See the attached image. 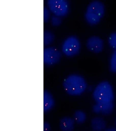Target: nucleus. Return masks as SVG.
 I'll return each mask as SVG.
<instances>
[{"mask_svg": "<svg viewBox=\"0 0 116 131\" xmlns=\"http://www.w3.org/2000/svg\"><path fill=\"white\" fill-rule=\"evenodd\" d=\"M114 104L113 102L109 103H97L93 106V111L97 114L110 115L113 111Z\"/></svg>", "mask_w": 116, "mask_h": 131, "instance_id": "nucleus-8", "label": "nucleus"}, {"mask_svg": "<svg viewBox=\"0 0 116 131\" xmlns=\"http://www.w3.org/2000/svg\"><path fill=\"white\" fill-rule=\"evenodd\" d=\"M55 105V101L52 94L48 91L44 92V111L48 112L51 110Z\"/></svg>", "mask_w": 116, "mask_h": 131, "instance_id": "nucleus-9", "label": "nucleus"}, {"mask_svg": "<svg viewBox=\"0 0 116 131\" xmlns=\"http://www.w3.org/2000/svg\"><path fill=\"white\" fill-rule=\"evenodd\" d=\"M105 11V6L102 2L98 1L91 2L86 8L85 20L90 25H96L104 16Z\"/></svg>", "mask_w": 116, "mask_h": 131, "instance_id": "nucleus-2", "label": "nucleus"}, {"mask_svg": "<svg viewBox=\"0 0 116 131\" xmlns=\"http://www.w3.org/2000/svg\"><path fill=\"white\" fill-rule=\"evenodd\" d=\"M104 41L102 39L97 36L90 37L86 42V48L91 52L94 53H99L103 50Z\"/></svg>", "mask_w": 116, "mask_h": 131, "instance_id": "nucleus-7", "label": "nucleus"}, {"mask_svg": "<svg viewBox=\"0 0 116 131\" xmlns=\"http://www.w3.org/2000/svg\"><path fill=\"white\" fill-rule=\"evenodd\" d=\"M51 126L48 122H45L44 124V131H50Z\"/></svg>", "mask_w": 116, "mask_h": 131, "instance_id": "nucleus-18", "label": "nucleus"}, {"mask_svg": "<svg viewBox=\"0 0 116 131\" xmlns=\"http://www.w3.org/2000/svg\"><path fill=\"white\" fill-rule=\"evenodd\" d=\"M86 118V115L85 112L81 110L76 111L73 115V120L75 123L77 124L83 123Z\"/></svg>", "mask_w": 116, "mask_h": 131, "instance_id": "nucleus-12", "label": "nucleus"}, {"mask_svg": "<svg viewBox=\"0 0 116 131\" xmlns=\"http://www.w3.org/2000/svg\"><path fill=\"white\" fill-rule=\"evenodd\" d=\"M54 36L49 31H45L44 33V44L45 46L50 45L54 40Z\"/></svg>", "mask_w": 116, "mask_h": 131, "instance_id": "nucleus-13", "label": "nucleus"}, {"mask_svg": "<svg viewBox=\"0 0 116 131\" xmlns=\"http://www.w3.org/2000/svg\"><path fill=\"white\" fill-rule=\"evenodd\" d=\"M93 97L96 103L113 102L114 95L111 84L107 81L100 82L94 90Z\"/></svg>", "mask_w": 116, "mask_h": 131, "instance_id": "nucleus-3", "label": "nucleus"}, {"mask_svg": "<svg viewBox=\"0 0 116 131\" xmlns=\"http://www.w3.org/2000/svg\"><path fill=\"white\" fill-rule=\"evenodd\" d=\"M47 4L50 12L60 18L65 16L69 12L68 3L64 0H49Z\"/></svg>", "mask_w": 116, "mask_h": 131, "instance_id": "nucleus-5", "label": "nucleus"}, {"mask_svg": "<svg viewBox=\"0 0 116 131\" xmlns=\"http://www.w3.org/2000/svg\"><path fill=\"white\" fill-rule=\"evenodd\" d=\"M51 12L49 9L47 7H45L44 9V21L45 23H47L49 21L50 16Z\"/></svg>", "mask_w": 116, "mask_h": 131, "instance_id": "nucleus-17", "label": "nucleus"}, {"mask_svg": "<svg viewBox=\"0 0 116 131\" xmlns=\"http://www.w3.org/2000/svg\"><path fill=\"white\" fill-rule=\"evenodd\" d=\"M110 70L113 73H116V50L112 53L110 60Z\"/></svg>", "mask_w": 116, "mask_h": 131, "instance_id": "nucleus-14", "label": "nucleus"}, {"mask_svg": "<svg viewBox=\"0 0 116 131\" xmlns=\"http://www.w3.org/2000/svg\"><path fill=\"white\" fill-rule=\"evenodd\" d=\"M63 86L69 95L79 96L85 91L87 83L82 76L77 74H72L66 78L63 82Z\"/></svg>", "mask_w": 116, "mask_h": 131, "instance_id": "nucleus-1", "label": "nucleus"}, {"mask_svg": "<svg viewBox=\"0 0 116 131\" xmlns=\"http://www.w3.org/2000/svg\"><path fill=\"white\" fill-rule=\"evenodd\" d=\"M104 131H116V128L114 127H110L107 128Z\"/></svg>", "mask_w": 116, "mask_h": 131, "instance_id": "nucleus-19", "label": "nucleus"}, {"mask_svg": "<svg viewBox=\"0 0 116 131\" xmlns=\"http://www.w3.org/2000/svg\"><path fill=\"white\" fill-rule=\"evenodd\" d=\"M91 125L94 131H102L106 127V123L104 119L100 117H95L91 121Z\"/></svg>", "mask_w": 116, "mask_h": 131, "instance_id": "nucleus-11", "label": "nucleus"}, {"mask_svg": "<svg viewBox=\"0 0 116 131\" xmlns=\"http://www.w3.org/2000/svg\"></svg>", "mask_w": 116, "mask_h": 131, "instance_id": "nucleus-20", "label": "nucleus"}, {"mask_svg": "<svg viewBox=\"0 0 116 131\" xmlns=\"http://www.w3.org/2000/svg\"><path fill=\"white\" fill-rule=\"evenodd\" d=\"M51 24L54 26H58L62 23L61 18L56 16H53L51 19Z\"/></svg>", "mask_w": 116, "mask_h": 131, "instance_id": "nucleus-16", "label": "nucleus"}, {"mask_svg": "<svg viewBox=\"0 0 116 131\" xmlns=\"http://www.w3.org/2000/svg\"><path fill=\"white\" fill-rule=\"evenodd\" d=\"M108 42L110 46L116 50V32L110 34L108 39Z\"/></svg>", "mask_w": 116, "mask_h": 131, "instance_id": "nucleus-15", "label": "nucleus"}, {"mask_svg": "<svg viewBox=\"0 0 116 131\" xmlns=\"http://www.w3.org/2000/svg\"><path fill=\"white\" fill-rule=\"evenodd\" d=\"M75 122L73 118L65 116L60 119V128L62 131H72L75 127Z\"/></svg>", "mask_w": 116, "mask_h": 131, "instance_id": "nucleus-10", "label": "nucleus"}, {"mask_svg": "<svg viewBox=\"0 0 116 131\" xmlns=\"http://www.w3.org/2000/svg\"><path fill=\"white\" fill-rule=\"evenodd\" d=\"M81 44L79 39L74 36H69L64 41L61 46L63 53L68 57H72L79 53Z\"/></svg>", "mask_w": 116, "mask_h": 131, "instance_id": "nucleus-4", "label": "nucleus"}, {"mask_svg": "<svg viewBox=\"0 0 116 131\" xmlns=\"http://www.w3.org/2000/svg\"><path fill=\"white\" fill-rule=\"evenodd\" d=\"M61 57V53L54 47H48L44 50V63L48 66L56 64Z\"/></svg>", "mask_w": 116, "mask_h": 131, "instance_id": "nucleus-6", "label": "nucleus"}]
</instances>
